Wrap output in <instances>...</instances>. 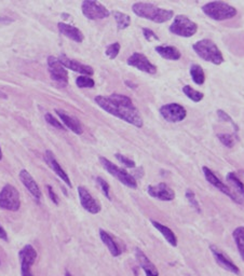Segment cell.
<instances>
[{"instance_id":"6da1fadb","label":"cell","mask_w":244,"mask_h":276,"mask_svg":"<svg viewBox=\"0 0 244 276\" xmlns=\"http://www.w3.org/2000/svg\"><path fill=\"white\" fill-rule=\"evenodd\" d=\"M94 101L103 110L114 117L132 124L136 128H143V119L130 97L114 93L109 96L99 95L95 97Z\"/></svg>"},{"instance_id":"7a4b0ae2","label":"cell","mask_w":244,"mask_h":276,"mask_svg":"<svg viewBox=\"0 0 244 276\" xmlns=\"http://www.w3.org/2000/svg\"><path fill=\"white\" fill-rule=\"evenodd\" d=\"M132 11L142 19L151 21L155 23H165L174 17L172 10H167L148 3H136L132 6Z\"/></svg>"},{"instance_id":"3957f363","label":"cell","mask_w":244,"mask_h":276,"mask_svg":"<svg viewBox=\"0 0 244 276\" xmlns=\"http://www.w3.org/2000/svg\"><path fill=\"white\" fill-rule=\"evenodd\" d=\"M196 54L208 63L214 65H221L224 63V55L222 51L219 49L216 44L210 39H202L199 40L193 46Z\"/></svg>"},{"instance_id":"277c9868","label":"cell","mask_w":244,"mask_h":276,"mask_svg":"<svg viewBox=\"0 0 244 276\" xmlns=\"http://www.w3.org/2000/svg\"><path fill=\"white\" fill-rule=\"evenodd\" d=\"M202 11L210 19L219 22L230 20L238 13L236 8L224 2L207 3L202 7Z\"/></svg>"},{"instance_id":"5b68a950","label":"cell","mask_w":244,"mask_h":276,"mask_svg":"<svg viewBox=\"0 0 244 276\" xmlns=\"http://www.w3.org/2000/svg\"><path fill=\"white\" fill-rule=\"evenodd\" d=\"M100 162L102 166L105 168V170L111 175L114 176L116 179H118L122 185H125L131 189H136L137 188V181L133 175L128 173L125 168H121L117 166L115 163L110 162L108 159L100 157Z\"/></svg>"},{"instance_id":"8992f818","label":"cell","mask_w":244,"mask_h":276,"mask_svg":"<svg viewBox=\"0 0 244 276\" xmlns=\"http://www.w3.org/2000/svg\"><path fill=\"white\" fill-rule=\"evenodd\" d=\"M169 29L173 35L184 38H190L198 32V24L191 21L188 16L179 14L174 17V21Z\"/></svg>"},{"instance_id":"52a82bcc","label":"cell","mask_w":244,"mask_h":276,"mask_svg":"<svg viewBox=\"0 0 244 276\" xmlns=\"http://www.w3.org/2000/svg\"><path fill=\"white\" fill-rule=\"evenodd\" d=\"M21 207L20 193L15 187L7 183L0 191V209L17 211Z\"/></svg>"},{"instance_id":"ba28073f","label":"cell","mask_w":244,"mask_h":276,"mask_svg":"<svg viewBox=\"0 0 244 276\" xmlns=\"http://www.w3.org/2000/svg\"><path fill=\"white\" fill-rule=\"evenodd\" d=\"M81 11L86 19L92 21L104 20L110 15L109 10L105 6L94 0H84L81 4Z\"/></svg>"},{"instance_id":"9c48e42d","label":"cell","mask_w":244,"mask_h":276,"mask_svg":"<svg viewBox=\"0 0 244 276\" xmlns=\"http://www.w3.org/2000/svg\"><path fill=\"white\" fill-rule=\"evenodd\" d=\"M202 172L204 174V177L205 179L207 180L208 183H211L213 187H215V188L217 190H220L222 193H224L226 197H228L231 201H233L234 203L237 204H242L243 201L241 200V198L239 197V195L234 192V190H231L229 187L227 185H225L219 177H217L208 167L206 166H203L202 167Z\"/></svg>"},{"instance_id":"30bf717a","label":"cell","mask_w":244,"mask_h":276,"mask_svg":"<svg viewBox=\"0 0 244 276\" xmlns=\"http://www.w3.org/2000/svg\"><path fill=\"white\" fill-rule=\"evenodd\" d=\"M48 69L53 81L60 87H65L68 84V74L66 68L60 64L57 57H48Z\"/></svg>"},{"instance_id":"8fae6325","label":"cell","mask_w":244,"mask_h":276,"mask_svg":"<svg viewBox=\"0 0 244 276\" xmlns=\"http://www.w3.org/2000/svg\"><path fill=\"white\" fill-rule=\"evenodd\" d=\"M161 117L170 123H177L187 117L186 109L179 104L171 103L163 105L160 108Z\"/></svg>"},{"instance_id":"7c38bea8","label":"cell","mask_w":244,"mask_h":276,"mask_svg":"<svg viewBox=\"0 0 244 276\" xmlns=\"http://www.w3.org/2000/svg\"><path fill=\"white\" fill-rule=\"evenodd\" d=\"M21 263V276H34L32 265L37 259V252L32 245H25L19 253Z\"/></svg>"},{"instance_id":"4fadbf2b","label":"cell","mask_w":244,"mask_h":276,"mask_svg":"<svg viewBox=\"0 0 244 276\" xmlns=\"http://www.w3.org/2000/svg\"><path fill=\"white\" fill-rule=\"evenodd\" d=\"M127 63L129 66L134 67L148 75L157 74V66L154 65L148 59V57L142 54V53H138V52L133 53V54L128 58Z\"/></svg>"},{"instance_id":"5bb4252c","label":"cell","mask_w":244,"mask_h":276,"mask_svg":"<svg viewBox=\"0 0 244 276\" xmlns=\"http://www.w3.org/2000/svg\"><path fill=\"white\" fill-rule=\"evenodd\" d=\"M78 194H79L81 206L86 211L93 213V215H97V213H99L102 210L101 204L92 197V194L88 191V189L84 188V187L82 186L78 187Z\"/></svg>"},{"instance_id":"9a60e30c","label":"cell","mask_w":244,"mask_h":276,"mask_svg":"<svg viewBox=\"0 0 244 276\" xmlns=\"http://www.w3.org/2000/svg\"><path fill=\"white\" fill-rule=\"evenodd\" d=\"M147 192L151 198L157 199L159 201L171 202L175 199V192H174L170 187L164 182H160L155 186H148Z\"/></svg>"},{"instance_id":"2e32d148","label":"cell","mask_w":244,"mask_h":276,"mask_svg":"<svg viewBox=\"0 0 244 276\" xmlns=\"http://www.w3.org/2000/svg\"><path fill=\"white\" fill-rule=\"evenodd\" d=\"M210 251L214 257V259L216 261V263L219 264L221 268H223L225 271H228L232 274H236V275H240V269L238 268V265L234 264L229 258L226 256L220 248H217L216 246L214 245H211L210 246Z\"/></svg>"},{"instance_id":"e0dca14e","label":"cell","mask_w":244,"mask_h":276,"mask_svg":"<svg viewBox=\"0 0 244 276\" xmlns=\"http://www.w3.org/2000/svg\"><path fill=\"white\" fill-rule=\"evenodd\" d=\"M58 60L60 62V64H62L65 68H68L71 69L73 71H76V73H79L83 76H92L94 74V70L91 66L89 65H84L82 63H80V62H78L76 59H73L71 57H68L64 54L59 55L58 57Z\"/></svg>"},{"instance_id":"ac0fdd59","label":"cell","mask_w":244,"mask_h":276,"mask_svg":"<svg viewBox=\"0 0 244 276\" xmlns=\"http://www.w3.org/2000/svg\"><path fill=\"white\" fill-rule=\"evenodd\" d=\"M45 161L52 168V171H53L60 178V179H62L67 185L68 188H73L72 181H71V179H69L67 173L63 170L62 166H60L59 163L56 161L55 156H54L53 152H52V151H50V150L46 151Z\"/></svg>"},{"instance_id":"d6986e66","label":"cell","mask_w":244,"mask_h":276,"mask_svg":"<svg viewBox=\"0 0 244 276\" xmlns=\"http://www.w3.org/2000/svg\"><path fill=\"white\" fill-rule=\"evenodd\" d=\"M20 180L22 181V183L24 185V187L26 189L28 190V192L33 195V197L36 199V201H40L41 199V190L39 188L38 183L35 181L34 178L32 177V175L26 171V170H22L19 174Z\"/></svg>"},{"instance_id":"ffe728a7","label":"cell","mask_w":244,"mask_h":276,"mask_svg":"<svg viewBox=\"0 0 244 276\" xmlns=\"http://www.w3.org/2000/svg\"><path fill=\"white\" fill-rule=\"evenodd\" d=\"M135 257L139 266L144 270L146 276H159V271L156 268V265L150 261L143 251L139 248L135 249Z\"/></svg>"},{"instance_id":"44dd1931","label":"cell","mask_w":244,"mask_h":276,"mask_svg":"<svg viewBox=\"0 0 244 276\" xmlns=\"http://www.w3.org/2000/svg\"><path fill=\"white\" fill-rule=\"evenodd\" d=\"M55 112L57 113V115L59 117L60 121L63 122V126L64 127H66L68 130H71L73 133H75V134H77V135H81L82 134L83 130H82L81 123L79 122V120L74 118V117H72V115H69L64 110L56 109Z\"/></svg>"},{"instance_id":"7402d4cb","label":"cell","mask_w":244,"mask_h":276,"mask_svg":"<svg viewBox=\"0 0 244 276\" xmlns=\"http://www.w3.org/2000/svg\"><path fill=\"white\" fill-rule=\"evenodd\" d=\"M57 28L60 34L64 35L65 37L69 38L75 42L81 43L84 39L82 32L80 29H78L77 27H75V26H73V25H69L66 23H58Z\"/></svg>"},{"instance_id":"603a6c76","label":"cell","mask_w":244,"mask_h":276,"mask_svg":"<svg viewBox=\"0 0 244 276\" xmlns=\"http://www.w3.org/2000/svg\"><path fill=\"white\" fill-rule=\"evenodd\" d=\"M100 237L102 239V242L104 243V245L108 248V251L112 257H119L121 255V249L116 243L114 237H112L108 232H106L105 230H102V229L100 230Z\"/></svg>"},{"instance_id":"cb8c5ba5","label":"cell","mask_w":244,"mask_h":276,"mask_svg":"<svg viewBox=\"0 0 244 276\" xmlns=\"http://www.w3.org/2000/svg\"><path fill=\"white\" fill-rule=\"evenodd\" d=\"M150 222L151 225L162 234V236L165 238V241H167L172 247L177 246V237L169 227L164 226L156 220H150Z\"/></svg>"},{"instance_id":"d4e9b609","label":"cell","mask_w":244,"mask_h":276,"mask_svg":"<svg viewBox=\"0 0 244 276\" xmlns=\"http://www.w3.org/2000/svg\"><path fill=\"white\" fill-rule=\"evenodd\" d=\"M155 50L161 57L168 60H178L181 57L179 50L173 46H157Z\"/></svg>"},{"instance_id":"484cf974","label":"cell","mask_w":244,"mask_h":276,"mask_svg":"<svg viewBox=\"0 0 244 276\" xmlns=\"http://www.w3.org/2000/svg\"><path fill=\"white\" fill-rule=\"evenodd\" d=\"M226 179L229 181V183L233 187V189L236 190V193L239 194V197L244 202V183L240 180V178L233 172H229L227 176H226Z\"/></svg>"},{"instance_id":"4316f807","label":"cell","mask_w":244,"mask_h":276,"mask_svg":"<svg viewBox=\"0 0 244 276\" xmlns=\"http://www.w3.org/2000/svg\"><path fill=\"white\" fill-rule=\"evenodd\" d=\"M189 74L191 79H193V81L198 84V85H202L205 82V74L204 70L202 69V67L198 65V64H194L190 66V70Z\"/></svg>"},{"instance_id":"83f0119b","label":"cell","mask_w":244,"mask_h":276,"mask_svg":"<svg viewBox=\"0 0 244 276\" xmlns=\"http://www.w3.org/2000/svg\"><path fill=\"white\" fill-rule=\"evenodd\" d=\"M233 241L237 245L239 254L244 261V227H238L232 232Z\"/></svg>"},{"instance_id":"f1b7e54d","label":"cell","mask_w":244,"mask_h":276,"mask_svg":"<svg viewBox=\"0 0 244 276\" xmlns=\"http://www.w3.org/2000/svg\"><path fill=\"white\" fill-rule=\"evenodd\" d=\"M112 15H114V17H115L118 29H120V30L126 29L131 25V17L128 14L119 12V11H114L112 12Z\"/></svg>"},{"instance_id":"f546056e","label":"cell","mask_w":244,"mask_h":276,"mask_svg":"<svg viewBox=\"0 0 244 276\" xmlns=\"http://www.w3.org/2000/svg\"><path fill=\"white\" fill-rule=\"evenodd\" d=\"M181 91L188 97L190 101H193L195 103L201 102L203 100V97H204V95L201 92L195 90V88H193L190 85H184L181 88Z\"/></svg>"},{"instance_id":"4dcf8cb0","label":"cell","mask_w":244,"mask_h":276,"mask_svg":"<svg viewBox=\"0 0 244 276\" xmlns=\"http://www.w3.org/2000/svg\"><path fill=\"white\" fill-rule=\"evenodd\" d=\"M238 134L237 133H232V134H227V133H224V134L219 135V139L221 140L222 144L227 147V148H232L238 140Z\"/></svg>"},{"instance_id":"1f68e13d","label":"cell","mask_w":244,"mask_h":276,"mask_svg":"<svg viewBox=\"0 0 244 276\" xmlns=\"http://www.w3.org/2000/svg\"><path fill=\"white\" fill-rule=\"evenodd\" d=\"M185 197L189 203V205L193 207L197 212H201V206H200V203L198 202L197 198H196V194L194 191H191L190 189H187L186 192H185Z\"/></svg>"},{"instance_id":"d6a6232c","label":"cell","mask_w":244,"mask_h":276,"mask_svg":"<svg viewBox=\"0 0 244 276\" xmlns=\"http://www.w3.org/2000/svg\"><path fill=\"white\" fill-rule=\"evenodd\" d=\"M76 84L80 88H92L94 87L95 82L89 76H80L76 79Z\"/></svg>"},{"instance_id":"836d02e7","label":"cell","mask_w":244,"mask_h":276,"mask_svg":"<svg viewBox=\"0 0 244 276\" xmlns=\"http://www.w3.org/2000/svg\"><path fill=\"white\" fill-rule=\"evenodd\" d=\"M120 49H121L120 43L119 42H114V43L109 44V46L106 48L105 53L110 59H115L119 54Z\"/></svg>"},{"instance_id":"e575fe53","label":"cell","mask_w":244,"mask_h":276,"mask_svg":"<svg viewBox=\"0 0 244 276\" xmlns=\"http://www.w3.org/2000/svg\"><path fill=\"white\" fill-rule=\"evenodd\" d=\"M217 115H219V118H220L222 121L227 122V123H230L231 126H232V128H233V130H234V132L238 133V131H239L238 126H237L236 123H234V121L231 119V117H230V115H229L227 112H225L224 110L220 109V110H217Z\"/></svg>"},{"instance_id":"d590c367","label":"cell","mask_w":244,"mask_h":276,"mask_svg":"<svg viewBox=\"0 0 244 276\" xmlns=\"http://www.w3.org/2000/svg\"><path fill=\"white\" fill-rule=\"evenodd\" d=\"M97 182L101 187V189H102L104 195H105V197L108 200H111V198H110V187H109L108 182L105 179H103L102 177H97Z\"/></svg>"},{"instance_id":"8d00e7d4","label":"cell","mask_w":244,"mask_h":276,"mask_svg":"<svg viewBox=\"0 0 244 276\" xmlns=\"http://www.w3.org/2000/svg\"><path fill=\"white\" fill-rule=\"evenodd\" d=\"M45 119H46L47 123H48V124H50V126L54 127V128H56V129L62 130V131H66V130H65V127L63 126V124L60 123L58 120H56V119H55V118H54L53 115H52V114H50V113H46V115H45Z\"/></svg>"},{"instance_id":"74e56055","label":"cell","mask_w":244,"mask_h":276,"mask_svg":"<svg viewBox=\"0 0 244 276\" xmlns=\"http://www.w3.org/2000/svg\"><path fill=\"white\" fill-rule=\"evenodd\" d=\"M115 157L117 158L118 161H119L121 164H124L125 166H127V167H129V168H134V167H135V162L133 161V160H131V159L127 158L126 156L121 155V154H116Z\"/></svg>"},{"instance_id":"f35d334b","label":"cell","mask_w":244,"mask_h":276,"mask_svg":"<svg viewBox=\"0 0 244 276\" xmlns=\"http://www.w3.org/2000/svg\"><path fill=\"white\" fill-rule=\"evenodd\" d=\"M142 30H143L144 37H145V39H146L147 41L151 42V41H158V40H159V37L156 35V33H155L154 30H151V29H149V28H143Z\"/></svg>"},{"instance_id":"ab89813d","label":"cell","mask_w":244,"mask_h":276,"mask_svg":"<svg viewBox=\"0 0 244 276\" xmlns=\"http://www.w3.org/2000/svg\"><path fill=\"white\" fill-rule=\"evenodd\" d=\"M46 187H47L48 194H49V197H50L51 201L53 202V203L55 204V205H58V203H59V202H58V197H57V194L55 193V191L53 190V188H52V187L49 186V185H47Z\"/></svg>"},{"instance_id":"60d3db41","label":"cell","mask_w":244,"mask_h":276,"mask_svg":"<svg viewBox=\"0 0 244 276\" xmlns=\"http://www.w3.org/2000/svg\"><path fill=\"white\" fill-rule=\"evenodd\" d=\"M0 239H3V241H8V234L6 232V230L0 226Z\"/></svg>"},{"instance_id":"b9f144b4","label":"cell","mask_w":244,"mask_h":276,"mask_svg":"<svg viewBox=\"0 0 244 276\" xmlns=\"http://www.w3.org/2000/svg\"><path fill=\"white\" fill-rule=\"evenodd\" d=\"M13 20H9L8 17L6 16H0V23H5V24H9V23H12Z\"/></svg>"},{"instance_id":"7bdbcfd3","label":"cell","mask_w":244,"mask_h":276,"mask_svg":"<svg viewBox=\"0 0 244 276\" xmlns=\"http://www.w3.org/2000/svg\"><path fill=\"white\" fill-rule=\"evenodd\" d=\"M0 99H4V100H7V99H8V95H7L6 93H4V92H2V91H0Z\"/></svg>"},{"instance_id":"ee69618b","label":"cell","mask_w":244,"mask_h":276,"mask_svg":"<svg viewBox=\"0 0 244 276\" xmlns=\"http://www.w3.org/2000/svg\"><path fill=\"white\" fill-rule=\"evenodd\" d=\"M126 83H127V84H129V85H130V87H131V88H135V87H136V85H135V84H132V83H130V82H129V81H127V82H126Z\"/></svg>"},{"instance_id":"f6af8a7d","label":"cell","mask_w":244,"mask_h":276,"mask_svg":"<svg viewBox=\"0 0 244 276\" xmlns=\"http://www.w3.org/2000/svg\"><path fill=\"white\" fill-rule=\"evenodd\" d=\"M64 276H73V274H72L71 272H69V271H67V270H66V271H65V275H64Z\"/></svg>"},{"instance_id":"bcb514c9","label":"cell","mask_w":244,"mask_h":276,"mask_svg":"<svg viewBox=\"0 0 244 276\" xmlns=\"http://www.w3.org/2000/svg\"><path fill=\"white\" fill-rule=\"evenodd\" d=\"M3 159V151H2V148H0V161H2Z\"/></svg>"},{"instance_id":"7dc6e473","label":"cell","mask_w":244,"mask_h":276,"mask_svg":"<svg viewBox=\"0 0 244 276\" xmlns=\"http://www.w3.org/2000/svg\"><path fill=\"white\" fill-rule=\"evenodd\" d=\"M0 263H2V262H0Z\"/></svg>"}]
</instances>
